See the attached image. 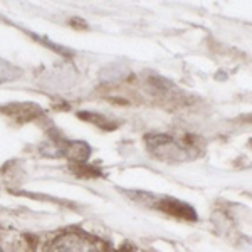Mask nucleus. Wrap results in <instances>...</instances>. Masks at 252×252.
<instances>
[{"label":"nucleus","instance_id":"obj_1","mask_svg":"<svg viewBox=\"0 0 252 252\" xmlns=\"http://www.w3.org/2000/svg\"><path fill=\"white\" fill-rule=\"evenodd\" d=\"M148 148L158 158H163V160H185L187 152L184 148H180L172 138L163 136V135H155L148 136Z\"/></svg>","mask_w":252,"mask_h":252},{"label":"nucleus","instance_id":"obj_2","mask_svg":"<svg viewBox=\"0 0 252 252\" xmlns=\"http://www.w3.org/2000/svg\"><path fill=\"white\" fill-rule=\"evenodd\" d=\"M52 252H99L89 239L81 235L67 234L52 244Z\"/></svg>","mask_w":252,"mask_h":252},{"label":"nucleus","instance_id":"obj_3","mask_svg":"<svg viewBox=\"0 0 252 252\" xmlns=\"http://www.w3.org/2000/svg\"><path fill=\"white\" fill-rule=\"evenodd\" d=\"M158 207L165 212L175 215V217L180 219H187V220H193L195 219V212L190 205L184 204V202L173 200V198H163V200L158 202Z\"/></svg>","mask_w":252,"mask_h":252},{"label":"nucleus","instance_id":"obj_4","mask_svg":"<svg viewBox=\"0 0 252 252\" xmlns=\"http://www.w3.org/2000/svg\"><path fill=\"white\" fill-rule=\"evenodd\" d=\"M17 76H19L17 69H15L14 66H10V64H7L5 61L0 59V83L14 79V78H17Z\"/></svg>","mask_w":252,"mask_h":252},{"label":"nucleus","instance_id":"obj_5","mask_svg":"<svg viewBox=\"0 0 252 252\" xmlns=\"http://www.w3.org/2000/svg\"><path fill=\"white\" fill-rule=\"evenodd\" d=\"M0 252H2V251H0Z\"/></svg>","mask_w":252,"mask_h":252}]
</instances>
